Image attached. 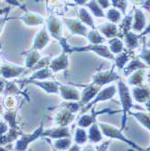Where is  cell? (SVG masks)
Instances as JSON below:
<instances>
[{"label":"cell","mask_w":150,"mask_h":151,"mask_svg":"<svg viewBox=\"0 0 150 151\" xmlns=\"http://www.w3.org/2000/svg\"><path fill=\"white\" fill-rule=\"evenodd\" d=\"M61 91L63 99L65 100H79V93L76 90L61 85Z\"/></svg>","instance_id":"cell-4"},{"label":"cell","mask_w":150,"mask_h":151,"mask_svg":"<svg viewBox=\"0 0 150 151\" xmlns=\"http://www.w3.org/2000/svg\"><path fill=\"white\" fill-rule=\"evenodd\" d=\"M102 33H104L108 37H111L117 35V28L115 25H111V24H107L105 27L101 28Z\"/></svg>","instance_id":"cell-14"},{"label":"cell","mask_w":150,"mask_h":151,"mask_svg":"<svg viewBox=\"0 0 150 151\" xmlns=\"http://www.w3.org/2000/svg\"><path fill=\"white\" fill-rule=\"evenodd\" d=\"M94 116L95 114L91 115V116H83L79 121V125L80 127H88L90 123L94 120Z\"/></svg>","instance_id":"cell-21"},{"label":"cell","mask_w":150,"mask_h":151,"mask_svg":"<svg viewBox=\"0 0 150 151\" xmlns=\"http://www.w3.org/2000/svg\"><path fill=\"white\" fill-rule=\"evenodd\" d=\"M37 84L43 87L44 90H46L48 92H57V86L52 83V82H37Z\"/></svg>","instance_id":"cell-20"},{"label":"cell","mask_w":150,"mask_h":151,"mask_svg":"<svg viewBox=\"0 0 150 151\" xmlns=\"http://www.w3.org/2000/svg\"><path fill=\"white\" fill-rule=\"evenodd\" d=\"M110 45H111V49L116 53L119 52L122 50V48H123L122 43L118 39H114V40L110 41Z\"/></svg>","instance_id":"cell-19"},{"label":"cell","mask_w":150,"mask_h":151,"mask_svg":"<svg viewBox=\"0 0 150 151\" xmlns=\"http://www.w3.org/2000/svg\"><path fill=\"white\" fill-rule=\"evenodd\" d=\"M150 95V91H148L146 89H140V88H137L134 90V96L135 99L138 101L143 102L145 101Z\"/></svg>","instance_id":"cell-8"},{"label":"cell","mask_w":150,"mask_h":151,"mask_svg":"<svg viewBox=\"0 0 150 151\" xmlns=\"http://www.w3.org/2000/svg\"><path fill=\"white\" fill-rule=\"evenodd\" d=\"M98 92V88L97 87H88L86 90L83 91V100H81V103H86L88 102L92 97H94L96 93Z\"/></svg>","instance_id":"cell-7"},{"label":"cell","mask_w":150,"mask_h":151,"mask_svg":"<svg viewBox=\"0 0 150 151\" xmlns=\"http://www.w3.org/2000/svg\"><path fill=\"white\" fill-rule=\"evenodd\" d=\"M81 18H83V20L84 22H86L87 24H91L92 25V22H91V18L88 15V14L86 13L85 10H81Z\"/></svg>","instance_id":"cell-32"},{"label":"cell","mask_w":150,"mask_h":151,"mask_svg":"<svg viewBox=\"0 0 150 151\" xmlns=\"http://www.w3.org/2000/svg\"><path fill=\"white\" fill-rule=\"evenodd\" d=\"M138 68H145V65L142 64V63H141L140 62H139V61H134V62H132V63H130V65L128 66V71H127V72L125 71V73H128L130 71L136 70V69H138Z\"/></svg>","instance_id":"cell-27"},{"label":"cell","mask_w":150,"mask_h":151,"mask_svg":"<svg viewBox=\"0 0 150 151\" xmlns=\"http://www.w3.org/2000/svg\"><path fill=\"white\" fill-rule=\"evenodd\" d=\"M115 87L112 86V87H108L105 90H103L98 96H97V98L96 100H95L94 101H92L91 104L95 103V102H97V101H104V100H108V99H110L111 98L112 96L114 95L115 93Z\"/></svg>","instance_id":"cell-5"},{"label":"cell","mask_w":150,"mask_h":151,"mask_svg":"<svg viewBox=\"0 0 150 151\" xmlns=\"http://www.w3.org/2000/svg\"><path fill=\"white\" fill-rule=\"evenodd\" d=\"M47 42H48V35H46V33L44 30L38 35V36L35 40V47H37L38 49H41L46 45Z\"/></svg>","instance_id":"cell-11"},{"label":"cell","mask_w":150,"mask_h":151,"mask_svg":"<svg viewBox=\"0 0 150 151\" xmlns=\"http://www.w3.org/2000/svg\"><path fill=\"white\" fill-rule=\"evenodd\" d=\"M51 76V72L49 70H42V71H40L38 73H36L33 78H40V79H44V78H47Z\"/></svg>","instance_id":"cell-29"},{"label":"cell","mask_w":150,"mask_h":151,"mask_svg":"<svg viewBox=\"0 0 150 151\" xmlns=\"http://www.w3.org/2000/svg\"><path fill=\"white\" fill-rule=\"evenodd\" d=\"M37 59H38V54L36 52H34L33 54H30V56L27 58L26 65L28 66V67L32 66L33 64H34L37 62Z\"/></svg>","instance_id":"cell-30"},{"label":"cell","mask_w":150,"mask_h":151,"mask_svg":"<svg viewBox=\"0 0 150 151\" xmlns=\"http://www.w3.org/2000/svg\"><path fill=\"white\" fill-rule=\"evenodd\" d=\"M128 61V56L127 54L123 53V54H120V55H118V57L117 58V65L118 67H123V65L125 64V63Z\"/></svg>","instance_id":"cell-31"},{"label":"cell","mask_w":150,"mask_h":151,"mask_svg":"<svg viewBox=\"0 0 150 151\" xmlns=\"http://www.w3.org/2000/svg\"><path fill=\"white\" fill-rule=\"evenodd\" d=\"M89 39L90 40V42L93 44H99V43H102L104 39L102 37H100V35L96 33V32H91L89 35Z\"/></svg>","instance_id":"cell-24"},{"label":"cell","mask_w":150,"mask_h":151,"mask_svg":"<svg viewBox=\"0 0 150 151\" xmlns=\"http://www.w3.org/2000/svg\"><path fill=\"white\" fill-rule=\"evenodd\" d=\"M127 45L129 47H136L138 45V40L137 36L133 34H128L127 35Z\"/></svg>","instance_id":"cell-25"},{"label":"cell","mask_w":150,"mask_h":151,"mask_svg":"<svg viewBox=\"0 0 150 151\" xmlns=\"http://www.w3.org/2000/svg\"><path fill=\"white\" fill-rule=\"evenodd\" d=\"M144 23H145V20H144V17L142 16V14L138 11V14H137V21H136V24H135V26L134 28L135 30H140L143 25H144Z\"/></svg>","instance_id":"cell-23"},{"label":"cell","mask_w":150,"mask_h":151,"mask_svg":"<svg viewBox=\"0 0 150 151\" xmlns=\"http://www.w3.org/2000/svg\"><path fill=\"white\" fill-rule=\"evenodd\" d=\"M89 138L91 141H100L101 139V136H100V133L98 129V127L96 125L92 126V128L90 129V136Z\"/></svg>","instance_id":"cell-13"},{"label":"cell","mask_w":150,"mask_h":151,"mask_svg":"<svg viewBox=\"0 0 150 151\" xmlns=\"http://www.w3.org/2000/svg\"><path fill=\"white\" fill-rule=\"evenodd\" d=\"M86 133L84 130L78 129L76 131V136H75V140L77 143H84L86 140Z\"/></svg>","instance_id":"cell-22"},{"label":"cell","mask_w":150,"mask_h":151,"mask_svg":"<svg viewBox=\"0 0 150 151\" xmlns=\"http://www.w3.org/2000/svg\"><path fill=\"white\" fill-rule=\"evenodd\" d=\"M66 66H67V57L65 55H62L52 62V69L53 71H58L60 69H64Z\"/></svg>","instance_id":"cell-9"},{"label":"cell","mask_w":150,"mask_h":151,"mask_svg":"<svg viewBox=\"0 0 150 151\" xmlns=\"http://www.w3.org/2000/svg\"><path fill=\"white\" fill-rule=\"evenodd\" d=\"M25 21L26 24H39L42 22V20L39 19L38 17L33 16V15H27L25 17V19H24Z\"/></svg>","instance_id":"cell-26"},{"label":"cell","mask_w":150,"mask_h":151,"mask_svg":"<svg viewBox=\"0 0 150 151\" xmlns=\"http://www.w3.org/2000/svg\"><path fill=\"white\" fill-rule=\"evenodd\" d=\"M148 46H150V43H149V44H148Z\"/></svg>","instance_id":"cell-37"},{"label":"cell","mask_w":150,"mask_h":151,"mask_svg":"<svg viewBox=\"0 0 150 151\" xmlns=\"http://www.w3.org/2000/svg\"><path fill=\"white\" fill-rule=\"evenodd\" d=\"M72 118H73L72 114H71L70 112H68V111H64V112H62V113H60L58 115L57 122L61 125H66L70 121H72Z\"/></svg>","instance_id":"cell-12"},{"label":"cell","mask_w":150,"mask_h":151,"mask_svg":"<svg viewBox=\"0 0 150 151\" xmlns=\"http://www.w3.org/2000/svg\"><path fill=\"white\" fill-rule=\"evenodd\" d=\"M100 126L101 127V129H102L103 133L106 134L107 136H110V137H111V138H114V139H121V140H124V141H126L128 144L131 145L133 147L139 148V147L136 146L134 143L128 141L126 138H124L123 135H122V134L120 133V131L118 130L117 129H115V128H113V127H111V126L105 125V124H100Z\"/></svg>","instance_id":"cell-2"},{"label":"cell","mask_w":150,"mask_h":151,"mask_svg":"<svg viewBox=\"0 0 150 151\" xmlns=\"http://www.w3.org/2000/svg\"><path fill=\"white\" fill-rule=\"evenodd\" d=\"M146 107L150 109V100H149V101H148V102L146 103Z\"/></svg>","instance_id":"cell-36"},{"label":"cell","mask_w":150,"mask_h":151,"mask_svg":"<svg viewBox=\"0 0 150 151\" xmlns=\"http://www.w3.org/2000/svg\"><path fill=\"white\" fill-rule=\"evenodd\" d=\"M141 57L147 62L148 64H150V51L149 50H144L141 53Z\"/></svg>","instance_id":"cell-34"},{"label":"cell","mask_w":150,"mask_h":151,"mask_svg":"<svg viewBox=\"0 0 150 151\" xmlns=\"http://www.w3.org/2000/svg\"><path fill=\"white\" fill-rule=\"evenodd\" d=\"M71 145V141L69 139H62V140H59L56 142L55 144V147L57 148H61V149H65L67 148Z\"/></svg>","instance_id":"cell-28"},{"label":"cell","mask_w":150,"mask_h":151,"mask_svg":"<svg viewBox=\"0 0 150 151\" xmlns=\"http://www.w3.org/2000/svg\"><path fill=\"white\" fill-rule=\"evenodd\" d=\"M23 70L19 69V68H13L10 66H5L2 68V74L6 77H14V76H17Z\"/></svg>","instance_id":"cell-10"},{"label":"cell","mask_w":150,"mask_h":151,"mask_svg":"<svg viewBox=\"0 0 150 151\" xmlns=\"http://www.w3.org/2000/svg\"><path fill=\"white\" fill-rule=\"evenodd\" d=\"M134 115L139 119V121L143 125H145L146 128H148L150 129V116H147L143 113H136Z\"/></svg>","instance_id":"cell-18"},{"label":"cell","mask_w":150,"mask_h":151,"mask_svg":"<svg viewBox=\"0 0 150 151\" xmlns=\"http://www.w3.org/2000/svg\"><path fill=\"white\" fill-rule=\"evenodd\" d=\"M6 130V126L5 124H3V123L0 122V134L4 133Z\"/></svg>","instance_id":"cell-35"},{"label":"cell","mask_w":150,"mask_h":151,"mask_svg":"<svg viewBox=\"0 0 150 151\" xmlns=\"http://www.w3.org/2000/svg\"><path fill=\"white\" fill-rule=\"evenodd\" d=\"M118 78V75L114 74L111 72V73H100L97 76L94 77V83L102 85L104 83H108V82L112 81Z\"/></svg>","instance_id":"cell-3"},{"label":"cell","mask_w":150,"mask_h":151,"mask_svg":"<svg viewBox=\"0 0 150 151\" xmlns=\"http://www.w3.org/2000/svg\"><path fill=\"white\" fill-rule=\"evenodd\" d=\"M49 28L52 34V35L54 36H57V35H59L60 33V29H61V27H60V24L59 23L56 21V20H54V19H52L49 23Z\"/></svg>","instance_id":"cell-16"},{"label":"cell","mask_w":150,"mask_h":151,"mask_svg":"<svg viewBox=\"0 0 150 151\" xmlns=\"http://www.w3.org/2000/svg\"><path fill=\"white\" fill-rule=\"evenodd\" d=\"M108 17H110L111 20H112V21H117V19L119 17V14L115 10H111L108 12Z\"/></svg>","instance_id":"cell-33"},{"label":"cell","mask_w":150,"mask_h":151,"mask_svg":"<svg viewBox=\"0 0 150 151\" xmlns=\"http://www.w3.org/2000/svg\"><path fill=\"white\" fill-rule=\"evenodd\" d=\"M143 74H144L143 71H139L138 73H136L134 74V76H132L129 79V82L131 84H135V85L141 84V81L143 80Z\"/></svg>","instance_id":"cell-17"},{"label":"cell","mask_w":150,"mask_h":151,"mask_svg":"<svg viewBox=\"0 0 150 151\" xmlns=\"http://www.w3.org/2000/svg\"><path fill=\"white\" fill-rule=\"evenodd\" d=\"M70 24V28L72 30V32L74 33H78V34H81L84 35V33L86 32L85 27H83L81 24H78L77 22H69Z\"/></svg>","instance_id":"cell-15"},{"label":"cell","mask_w":150,"mask_h":151,"mask_svg":"<svg viewBox=\"0 0 150 151\" xmlns=\"http://www.w3.org/2000/svg\"><path fill=\"white\" fill-rule=\"evenodd\" d=\"M118 89H119L121 102H122V105H123V108H124V112L126 114V112L132 107L131 97L129 95V91H128L127 86L123 83V82L120 81L118 83Z\"/></svg>","instance_id":"cell-1"},{"label":"cell","mask_w":150,"mask_h":151,"mask_svg":"<svg viewBox=\"0 0 150 151\" xmlns=\"http://www.w3.org/2000/svg\"><path fill=\"white\" fill-rule=\"evenodd\" d=\"M45 135L51 136L52 138H62V137L69 136V130L67 128H58L54 130H49L45 132Z\"/></svg>","instance_id":"cell-6"}]
</instances>
